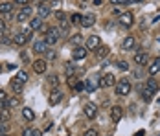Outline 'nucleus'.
Segmentation results:
<instances>
[{
  "label": "nucleus",
  "instance_id": "f257e3e1",
  "mask_svg": "<svg viewBox=\"0 0 160 136\" xmlns=\"http://www.w3.org/2000/svg\"><path fill=\"white\" fill-rule=\"evenodd\" d=\"M157 90H158V83H157V79L149 77V79L145 81V88H144V94H142V98H144L145 101H151Z\"/></svg>",
  "mask_w": 160,
  "mask_h": 136
},
{
  "label": "nucleus",
  "instance_id": "f03ea898",
  "mask_svg": "<svg viewBox=\"0 0 160 136\" xmlns=\"http://www.w3.org/2000/svg\"><path fill=\"white\" fill-rule=\"evenodd\" d=\"M131 81H129L127 77H122L118 83H116V94L118 96H127L129 92H131Z\"/></svg>",
  "mask_w": 160,
  "mask_h": 136
},
{
  "label": "nucleus",
  "instance_id": "7ed1b4c3",
  "mask_svg": "<svg viewBox=\"0 0 160 136\" xmlns=\"http://www.w3.org/2000/svg\"><path fill=\"white\" fill-rule=\"evenodd\" d=\"M98 87H101V77H99V76L88 77V81L85 83V90H87V92H94Z\"/></svg>",
  "mask_w": 160,
  "mask_h": 136
},
{
  "label": "nucleus",
  "instance_id": "20e7f679",
  "mask_svg": "<svg viewBox=\"0 0 160 136\" xmlns=\"http://www.w3.org/2000/svg\"><path fill=\"white\" fill-rule=\"evenodd\" d=\"M15 18H17V22H26L28 18H32V8H30V6H24V8L15 15Z\"/></svg>",
  "mask_w": 160,
  "mask_h": 136
},
{
  "label": "nucleus",
  "instance_id": "39448f33",
  "mask_svg": "<svg viewBox=\"0 0 160 136\" xmlns=\"http://www.w3.org/2000/svg\"><path fill=\"white\" fill-rule=\"evenodd\" d=\"M83 112H85V116L88 118V120H94L98 116V107L94 103H87V105L83 107Z\"/></svg>",
  "mask_w": 160,
  "mask_h": 136
},
{
  "label": "nucleus",
  "instance_id": "423d86ee",
  "mask_svg": "<svg viewBox=\"0 0 160 136\" xmlns=\"http://www.w3.org/2000/svg\"><path fill=\"white\" fill-rule=\"evenodd\" d=\"M87 48L85 46H76L74 50H72V59L74 61H81V59H85L87 57Z\"/></svg>",
  "mask_w": 160,
  "mask_h": 136
},
{
  "label": "nucleus",
  "instance_id": "0eeeda50",
  "mask_svg": "<svg viewBox=\"0 0 160 136\" xmlns=\"http://www.w3.org/2000/svg\"><path fill=\"white\" fill-rule=\"evenodd\" d=\"M46 68H48V61L46 59H35L33 61V70H35L37 74H44Z\"/></svg>",
  "mask_w": 160,
  "mask_h": 136
},
{
  "label": "nucleus",
  "instance_id": "6e6552de",
  "mask_svg": "<svg viewBox=\"0 0 160 136\" xmlns=\"http://www.w3.org/2000/svg\"><path fill=\"white\" fill-rule=\"evenodd\" d=\"M118 22H120L123 28H131L132 22H134V17H132V13H122L120 18H118Z\"/></svg>",
  "mask_w": 160,
  "mask_h": 136
},
{
  "label": "nucleus",
  "instance_id": "1a4fd4ad",
  "mask_svg": "<svg viewBox=\"0 0 160 136\" xmlns=\"http://www.w3.org/2000/svg\"><path fill=\"white\" fill-rule=\"evenodd\" d=\"M63 99V92L59 90V88H53V90L50 92V98H48V101H50V105L52 107H55L59 101Z\"/></svg>",
  "mask_w": 160,
  "mask_h": 136
},
{
  "label": "nucleus",
  "instance_id": "9d476101",
  "mask_svg": "<svg viewBox=\"0 0 160 136\" xmlns=\"http://www.w3.org/2000/svg\"><path fill=\"white\" fill-rule=\"evenodd\" d=\"M99 46H101V39H99L98 35H90V37L87 39V46H85V48H87V50H98Z\"/></svg>",
  "mask_w": 160,
  "mask_h": 136
},
{
  "label": "nucleus",
  "instance_id": "9b49d317",
  "mask_svg": "<svg viewBox=\"0 0 160 136\" xmlns=\"http://www.w3.org/2000/svg\"><path fill=\"white\" fill-rule=\"evenodd\" d=\"M132 61H134L138 66H145V64H147V61H149V57H147V53H145V52H136V53H134V57H132Z\"/></svg>",
  "mask_w": 160,
  "mask_h": 136
},
{
  "label": "nucleus",
  "instance_id": "f8f14e48",
  "mask_svg": "<svg viewBox=\"0 0 160 136\" xmlns=\"http://www.w3.org/2000/svg\"><path fill=\"white\" fill-rule=\"evenodd\" d=\"M111 118L114 123H118V121H122V118H123V108L120 105H116V107H112V110H111Z\"/></svg>",
  "mask_w": 160,
  "mask_h": 136
},
{
  "label": "nucleus",
  "instance_id": "ddd939ff",
  "mask_svg": "<svg viewBox=\"0 0 160 136\" xmlns=\"http://www.w3.org/2000/svg\"><path fill=\"white\" fill-rule=\"evenodd\" d=\"M46 50H48V44H46L44 39H39V41L33 43V52H35V53H44Z\"/></svg>",
  "mask_w": 160,
  "mask_h": 136
},
{
  "label": "nucleus",
  "instance_id": "4468645a",
  "mask_svg": "<svg viewBox=\"0 0 160 136\" xmlns=\"http://www.w3.org/2000/svg\"><path fill=\"white\" fill-rule=\"evenodd\" d=\"M114 85H116V77H114V74L107 72L105 76L101 77V87H114Z\"/></svg>",
  "mask_w": 160,
  "mask_h": 136
},
{
  "label": "nucleus",
  "instance_id": "2eb2a0df",
  "mask_svg": "<svg viewBox=\"0 0 160 136\" xmlns=\"http://www.w3.org/2000/svg\"><path fill=\"white\" fill-rule=\"evenodd\" d=\"M96 24V15L88 13V15H83V20H81V26L83 28H92Z\"/></svg>",
  "mask_w": 160,
  "mask_h": 136
},
{
  "label": "nucleus",
  "instance_id": "dca6fc26",
  "mask_svg": "<svg viewBox=\"0 0 160 136\" xmlns=\"http://www.w3.org/2000/svg\"><path fill=\"white\" fill-rule=\"evenodd\" d=\"M134 46H136V41H134V37H132V35L125 37V39H123V43H122V48H123L125 52H129V50H134Z\"/></svg>",
  "mask_w": 160,
  "mask_h": 136
},
{
  "label": "nucleus",
  "instance_id": "f3484780",
  "mask_svg": "<svg viewBox=\"0 0 160 136\" xmlns=\"http://www.w3.org/2000/svg\"><path fill=\"white\" fill-rule=\"evenodd\" d=\"M13 43L17 46H24L28 43V37L24 35V31H18V33H13Z\"/></svg>",
  "mask_w": 160,
  "mask_h": 136
},
{
  "label": "nucleus",
  "instance_id": "a211bd4d",
  "mask_svg": "<svg viewBox=\"0 0 160 136\" xmlns=\"http://www.w3.org/2000/svg\"><path fill=\"white\" fill-rule=\"evenodd\" d=\"M22 88H24V83H22V81H18L17 77H13V79H11V90L15 92V94H20Z\"/></svg>",
  "mask_w": 160,
  "mask_h": 136
},
{
  "label": "nucleus",
  "instance_id": "6ab92c4d",
  "mask_svg": "<svg viewBox=\"0 0 160 136\" xmlns=\"http://www.w3.org/2000/svg\"><path fill=\"white\" fill-rule=\"evenodd\" d=\"M41 26H42V18L41 17H33L30 18V30H41Z\"/></svg>",
  "mask_w": 160,
  "mask_h": 136
},
{
  "label": "nucleus",
  "instance_id": "aec40b11",
  "mask_svg": "<svg viewBox=\"0 0 160 136\" xmlns=\"http://www.w3.org/2000/svg\"><path fill=\"white\" fill-rule=\"evenodd\" d=\"M158 72H160V57H157V59L149 64V74L155 76V74H158Z\"/></svg>",
  "mask_w": 160,
  "mask_h": 136
},
{
  "label": "nucleus",
  "instance_id": "412c9836",
  "mask_svg": "<svg viewBox=\"0 0 160 136\" xmlns=\"http://www.w3.org/2000/svg\"><path fill=\"white\" fill-rule=\"evenodd\" d=\"M50 15V8L46 6V4H42V6H39V9H37V17H41L42 20L46 18V17Z\"/></svg>",
  "mask_w": 160,
  "mask_h": 136
},
{
  "label": "nucleus",
  "instance_id": "4be33fe9",
  "mask_svg": "<svg viewBox=\"0 0 160 136\" xmlns=\"http://www.w3.org/2000/svg\"><path fill=\"white\" fill-rule=\"evenodd\" d=\"M9 120H11L9 110H8V108H4V107H0V123H8Z\"/></svg>",
  "mask_w": 160,
  "mask_h": 136
},
{
  "label": "nucleus",
  "instance_id": "5701e85b",
  "mask_svg": "<svg viewBox=\"0 0 160 136\" xmlns=\"http://www.w3.org/2000/svg\"><path fill=\"white\" fill-rule=\"evenodd\" d=\"M11 11H13V4H11V2H2V4H0V13L8 15V13H11Z\"/></svg>",
  "mask_w": 160,
  "mask_h": 136
},
{
  "label": "nucleus",
  "instance_id": "b1692460",
  "mask_svg": "<svg viewBox=\"0 0 160 136\" xmlns=\"http://www.w3.org/2000/svg\"><path fill=\"white\" fill-rule=\"evenodd\" d=\"M109 52H111V50H109V46H99V48L96 50V55L99 57V59H103V57H107V55H109Z\"/></svg>",
  "mask_w": 160,
  "mask_h": 136
},
{
  "label": "nucleus",
  "instance_id": "393cba45",
  "mask_svg": "<svg viewBox=\"0 0 160 136\" xmlns=\"http://www.w3.org/2000/svg\"><path fill=\"white\" fill-rule=\"evenodd\" d=\"M22 116H24V120H30V121H32L33 118H35V112H33L30 107H24V108H22Z\"/></svg>",
  "mask_w": 160,
  "mask_h": 136
},
{
  "label": "nucleus",
  "instance_id": "a878e982",
  "mask_svg": "<svg viewBox=\"0 0 160 136\" xmlns=\"http://www.w3.org/2000/svg\"><path fill=\"white\" fill-rule=\"evenodd\" d=\"M22 136H42V133L39 129H24L22 131Z\"/></svg>",
  "mask_w": 160,
  "mask_h": 136
},
{
  "label": "nucleus",
  "instance_id": "bb28decb",
  "mask_svg": "<svg viewBox=\"0 0 160 136\" xmlns=\"http://www.w3.org/2000/svg\"><path fill=\"white\" fill-rule=\"evenodd\" d=\"M2 105H4V108L11 110V108H15V105H18V99H13V98H11V99H6Z\"/></svg>",
  "mask_w": 160,
  "mask_h": 136
},
{
  "label": "nucleus",
  "instance_id": "cd10ccee",
  "mask_svg": "<svg viewBox=\"0 0 160 136\" xmlns=\"http://www.w3.org/2000/svg\"><path fill=\"white\" fill-rule=\"evenodd\" d=\"M83 41H85V39H83V35H81V33H74V35H72V44L81 46V44H83Z\"/></svg>",
  "mask_w": 160,
  "mask_h": 136
},
{
  "label": "nucleus",
  "instance_id": "c85d7f7f",
  "mask_svg": "<svg viewBox=\"0 0 160 136\" xmlns=\"http://www.w3.org/2000/svg\"><path fill=\"white\" fill-rule=\"evenodd\" d=\"M81 20H83V15H79V13H74V15L68 18V22H70V24H76V26L81 24Z\"/></svg>",
  "mask_w": 160,
  "mask_h": 136
},
{
  "label": "nucleus",
  "instance_id": "c756f323",
  "mask_svg": "<svg viewBox=\"0 0 160 136\" xmlns=\"http://www.w3.org/2000/svg\"><path fill=\"white\" fill-rule=\"evenodd\" d=\"M64 72H66V76L68 77H72L74 76V72H76V66H74L72 63H66V64H64Z\"/></svg>",
  "mask_w": 160,
  "mask_h": 136
},
{
  "label": "nucleus",
  "instance_id": "7c9ffc66",
  "mask_svg": "<svg viewBox=\"0 0 160 136\" xmlns=\"http://www.w3.org/2000/svg\"><path fill=\"white\" fill-rule=\"evenodd\" d=\"M17 79L22 81V83H26V81H28V72H26V70H20V72L17 74Z\"/></svg>",
  "mask_w": 160,
  "mask_h": 136
},
{
  "label": "nucleus",
  "instance_id": "2f4dec72",
  "mask_svg": "<svg viewBox=\"0 0 160 136\" xmlns=\"http://www.w3.org/2000/svg\"><path fill=\"white\" fill-rule=\"evenodd\" d=\"M118 68H120V70H123V72H125V70H129L127 61H120V63H118Z\"/></svg>",
  "mask_w": 160,
  "mask_h": 136
},
{
  "label": "nucleus",
  "instance_id": "473e14b6",
  "mask_svg": "<svg viewBox=\"0 0 160 136\" xmlns=\"http://www.w3.org/2000/svg\"><path fill=\"white\" fill-rule=\"evenodd\" d=\"M111 4H114V6H127L129 0H111Z\"/></svg>",
  "mask_w": 160,
  "mask_h": 136
},
{
  "label": "nucleus",
  "instance_id": "72a5a7b5",
  "mask_svg": "<svg viewBox=\"0 0 160 136\" xmlns=\"http://www.w3.org/2000/svg\"><path fill=\"white\" fill-rule=\"evenodd\" d=\"M48 81H50V85H53V87H55V85H59V77H57V76H50Z\"/></svg>",
  "mask_w": 160,
  "mask_h": 136
},
{
  "label": "nucleus",
  "instance_id": "f704fd0d",
  "mask_svg": "<svg viewBox=\"0 0 160 136\" xmlns=\"http://www.w3.org/2000/svg\"><path fill=\"white\" fill-rule=\"evenodd\" d=\"M8 134V123H0V136Z\"/></svg>",
  "mask_w": 160,
  "mask_h": 136
},
{
  "label": "nucleus",
  "instance_id": "c9c22d12",
  "mask_svg": "<svg viewBox=\"0 0 160 136\" xmlns=\"http://www.w3.org/2000/svg\"><path fill=\"white\" fill-rule=\"evenodd\" d=\"M74 90L76 92H83L85 90V83H76V85H74Z\"/></svg>",
  "mask_w": 160,
  "mask_h": 136
},
{
  "label": "nucleus",
  "instance_id": "e433bc0d",
  "mask_svg": "<svg viewBox=\"0 0 160 136\" xmlns=\"http://www.w3.org/2000/svg\"><path fill=\"white\" fill-rule=\"evenodd\" d=\"M83 136H98V131L96 129H88V131H85V134Z\"/></svg>",
  "mask_w": 160,
  "mask_h": 136
},
{
  "label": "nucleus",
  "instance_id": "4c0bfd02",
  "mask_svg": "<svg viewBox=\"0 0 160 136\" xmlns=\"http://www.w3.org/2000/svg\"><path fill=\"white\" fill-rule=\"evenodd\" d=\"M76 83H78V81H76V77H74V76H72V77H68V87H74Z\"/></svg>",
  "mask_w": 160,
  "mask_h": 136
},
{
  "label": "nucleus",
  "instance_id": "58836bf2",
  "mask_svg": "<svg viewBox=\"0 0 160 136\" xmlns=\"http://www.w3.org/2000/svg\"><path fill=\"white\" fill-rule=\"evenodd\" d=\"M13 2H15V4H20L22 8H24L26 4H30V0H13Z\"/></svg>",
  "mask_w": 160,
  "mask_h": 136
},
{
  "label": "nucleus",
  "instance_id": "ea45409f",
  "mask_svg": "<svg viewBox=\"0 0 160 136\" xmlns=\"http://www.w3.org/2000/svg\"><path fill=\"white\" fill-rule=\"evenodd\" d=\"M55 17H57V20H61V22L64 20V13H63V11H57V13H55Z\"/></svg>",
  "mask_w": 160,
  "mask_h": 136
},
{
  "label": "nucleus",
  "instance_id": "a19ab883",
  "mask_svg": "<svg viewBox=\"0 0 160 136\" xmlns=\"http://www.w3.org/2000/svg\"><path fill=\"white\" fill-rule=\"evenodd\" d=\"M24 35H26V37H28V41H30V39H32V35H33V31L28 28V30H24Z\"/></svg>",
  "mask_w": 160,
  "mask_h": 136
},
{
  "label": "nucleus",
  "instance_id": "79ce46f5",
  "mask_svg": "<svg viewBox=\"0 0 160 136\" xmlns=\"http://www.w3.org/2000/svg\"><path fill=\"white\" fill-rule=\"evenodd\" d=\"M6 99H8V98H6V92H4V90H0V103H4Z\"/></svg>",
  "mask_w": 160,
  "mask_h": 136
},
{
  "label": "nucleus",
  "instance_id": "37998d69",
  "mask_svg": "<svg viewBox=\"0 0 160 136\" xmlns=\"http://www.w3.org/2000/svg\"><path fill=\"white\" fill-rule=\"evenodd\" d=\"M6 30V22H4V20H2V18H0V33H2V31Z\"/></svg>",
  "mask_w": 160,
  "mask_h": 136
},
{
  "label": "nucleus",
  "instance_id": "c03bdc74",
  "mask_svg": "<svg viewBox=\"0 0 160 136\" xmlns=\"http://www.w3.org/2000/svg\"><path fill=\"white\" fill-rule=\"evenodd\" d=\"M132 74H134V76L138 77V79H140V77L144 76V74H142V70H134V72H132Z\"/></svg>",
  "mask_w": 160,
  "mask_h": 136
},
{
  "label": "nucleus",
  "instance_id": "a18cd8bd",
  "mask_svg": "<svg viewBox=\"0 0 160 136\" xmlns=\"http://www.w3.org/2000/svg\"><path fill=\"white\" fill-rule=\"evenodd\" d=\"M53 57H55V52H53V50H50V52H48V59H53Z\"/></svg>",
  "mask_w": 160,
  "mask_h": 136
},
{
  "label": "nucleus",
  "instance_id": "49530a36",
  "mask_svg": "<svg viewBox=\"0 0 160 136\" xmlns=\"http://www.w3.org/2000/svg\"><path fill=\"white\" fill-rule=\"evenodd\" d=\"M101 4H103L101 0H94V6H101Z\"/></svg>",
  "mask_w": 160,
  "mask_h": 136
},
{
  "label": "nucleus",
  "instance_id": "de8ad7c7",
  "mask_svg": "<svg viewBox=\"0 0 160 136\" xmlns=\"http://www.w3.org/2000/svg\"><path fill=\"white\" fill-rule=\"evenodd\" d=\"M138 2H142V0H129V4H138Z\"/></svg>",
  "mask_w": 160,
  "mask_h": 136
},
{
  "label": "nucleus",
  "instance_id": "09e8293b",
  "mask_svg": "<svg viewBox=\"0 0 160 136\" xmlns=\"http://www.w3.org/2000/svg\"><path fill=\"white\" fill-rule=\"evenodd\" d=\"M136 136H144V131H138V133H136Z\"/></svg>",
  "mask_w": 160,
  "mask_h": 136
},
{
  "label": "nucleus",
  "instance_id": "8fccbe9b",
  "mask_svg": "<svg viewBox=\"0 0 160 136\" xmlns=\"http://www.w3.org/2000/svg\"><path fill=\"white\" fill-rule=\"evenodd\" d=\"M4 136H9V134H4Z\"/></svg>",
  "mask_w": 160,
  "mask_h": 136
},
{
  "label": "nucleus",
  "instance_id": "3c124183",
  "mask_svg": "<svg viewBox=\"0 0 160 136\" xmlns=\"http://www.w3.org/2000/svg\"><path fill=\"white\" fill-rule=\"evenodd\" d=\"M42 2H46V0H42Z\"/></svg>",
  "mask_w": 160,
  "mask_h": 136
}]
</instances>
